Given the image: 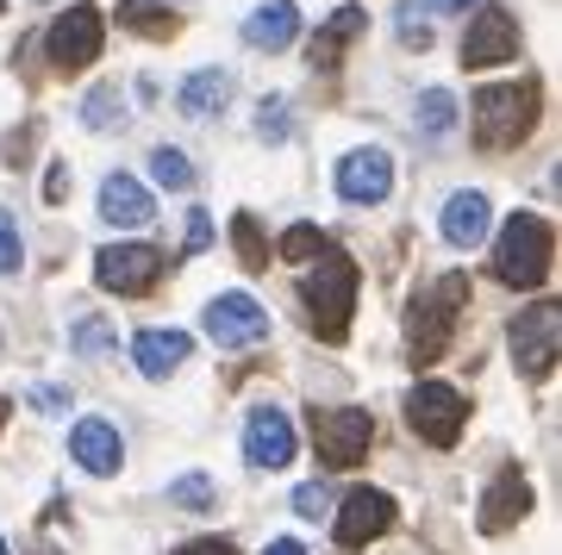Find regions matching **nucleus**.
Instances as JSON below:
<instances>
[{"label":"nucleus","mask_w":562,"mask_h":555,"mask_svg":"<svg viewBox=\"0 0 562 555\" xmlns=\"http://www.w3.org/2000/svg\"><path fill=\"white\" fill-rule=\"evenodd\" d=\"M487 225H494V206H487L482 188H462V194L443 200V213H438V231L450 250H475V243L487 238Z\"/></svg>","instance_id":"17"},{"label":"nucleus","mask_w":562,"mask_h":555,"mask_svg":"<svg viewBox=\"0 0 562 555\" xmlns=\"http://www.w3.org/2000/svg\"><path fill=\"white\" fill-rule=\"evenodd\" d=\"M550 262H557V231L550 218L538 213H513L501 225V243H494V275L506 287H543L550 281Z\"/></svg>","instance_id":"4"},{"label":"nucleus","mask_w":562,"mask_h":555,"mask_svg":"<svg viewBox=\"0 0 562 555\" xmlns=\"http://www.w3.org/2000/svg\"><path fill=\"white\" fill-rule=\"evenodd\" d=\"M232 69H194V76L176 88V113L181 120H220L225 100H232Z\"/></svg>","instance_id":"19"},{"label":"nucleus","mask_w":562,"mask_h":555,"mask_svg":"<svg viewBox=\"0 0 562 555\" xmlns=\"http://www.w3.org/2000/svg\"><path fill=\"white\" fill-rule=\"evenodd\" d=\"M538 125V81H494L475 88V144L482 150H519Z\"/></svg>","instance_id":"3"},{"label":"nucleus","mask_w":562,"mask_h":555,"mask_svg":"<svg viewBox=\"0 0 562 555\" xmlns=\"http://www.w3.org/2000/svg\"><path fill=\"white\" fill-rule=\"evenodd\" d=\"M69 194V175H63V162H50V181H44V200H63Z\"/></svg>","instance_id":"39"},{"label":"nucleus","mask_w":562,"mask_h":555,"mask_svg":"<svg viewBox=\"0 0 562 555\" xmlns=\"http://www.w3.org/2000/svg\"><path fill=\"white\" fill-rule=\"evenodd\" d=\"M162 269H169V257H162L157 243H106L101 257H94V281H101L106 294H125V299L150 294L162 281Z\"/></svg>","instance_id":"8"},{"label":"nucleus","mask_w":562,"mask_h":555,"mask_svg":"<svg viewBox=\"0 0 562 555\" xmlns=\"http://www.w3.org/2000/svg\"><path fill=\"white\" fill-rule=\"evenodd\" d=\"M32 406H38V412H69V394H63V387H32Z\"/></svg>","instance_id":"37"},{"label":"nucleus","mask_w":562,"mask_h":555,"mask_svg":"<svg viewBox=\"0 0 562 555\" xmlns=\"http://www.w3.org/2000/svg\"><path fill=\"white\" fill-rule=\"evenodd\" d=\"M120 25L138 32V38H176L181 32V20L169 7H157V0H120Z\"/></svg>","instance_id":"23"},{"label":"nucleus","mask_w":562,"mask_h":555,"mask_svg":"<svg viewBox=\"0 0 562 555\" xmlns=\"http://www.w3.org/2000/svg\"><path fill=\"white\" fill-rule=\"evenodd\" d=\"M38 555H63V550H38Z\"/></svg>","instance_id":"42"},{"label":"nucleus","mask_w":562,"mask_h":555,"mask_svg":"<svg viewBox=\"0 0 562 555\" xmlns=\"http://www.w3.org/2000/svg\"><path fill=\"white\" fill-rule=\"evenodd\" d=\"M7 412H13V399H0V424H7Z\"/></svg>","instance_id":"41"},{"label":"nucleus","mask_w":562,"mask_h":555,"mask_svg":"<svg viewBox=\"0 0 562 555\" xmlns=\"http://www.w3.org/2000/svg\"><path fill=\"white\" fill-rule=\"evenodd\" d=\"M331 243H325L319 225H294L288 238H281V262H306V257H325Z\"/></svg>","instance_id":"30"},{"label":"nucleus","mask_w":562,"mask_h":555,"mask_svg":"<svg viewBox=\"0 0 562 555\" xmlns=\"http://www.w3.org/2000/svg\"><path fill=\"white\" fill-rule=\"evenodd\" d=\"M206 338L220 343V350H250V343L269 338V313L250 294H220L206 306Z\"/></svg>","instance_id":"12"},{"label":"nucleus","mask_w":562,"mask_h":555,"mask_svg":"<svg viewBox=\"0 0 562 555\" xmlns=\"http://www.w3.org/2000/svg\"><path fill=\"white\" fill-rule=\"evenodd\" d=\"M462 299H469V275H462V269H443V275H431L419 294H413V306H406V362H413V369H431V362L450 350Z\"/></svg>","instance_id":"1"},{"label":"nucleus","mask_w":562,"mask_h":555,"mask_svg":"<svg viewBox=\"0 0 562 555\" xmlns=\"http://www.w3.org/2000/svg\"><path fill=\"white\" fill-rule=\"evenodd\" d=\"M206 243H213V213H201V206H194V213H188V257H194V250H206Z\"/></svg>","instance_id":"35"},{"label":"nucleus","mask_w":562,"mask_h":555,"mask_svg":"<svg viewBox=\"0 0 562 555\" xmlns=\"http://www.w3.org/2000/svg\"><path fill=\"white\" fill-rule=\"evenodd\" d=\"M188 356H194V338H188V331H138V338H132V362H138V375H150V381H169Z\"/></svg>","instance_id":"20"},{"label":"nucleus","mask_w":562,"mask_h":555,"mask_svg":"<svg viewBox=\"0 0 562 555\" xmlns=\"http://www.w3.org/2000/svg\"><path fill=\"white\" fill-rule=\"evenodd\" d=\"M331 512H338L331 518V543H338V550H369V543L394 524V494H382V487H357V494H344Z\"/></svg>","instance_id":"10"},{"label":"nucleus","mask_w":562,"mask_h":555,"mask_svg":"<svg viewBox=\"0 0 562 555\" xmlns=\"http://www.w3.org/2000/svg\"><path fill=\"white\" fill-rule=\"evenodd\" d=\"M69 456H76V468H88L94 480L120 475L125 462V437L113 418H76V431H69Z\"/></svg>","instance_id":"15"},{"label":"nucleus","mask_w":562,"mask_h":555,"mask_svg":"<svg viewBox=\"0 0 562 555\" xmlns=\"http://www.w3.org/2000/svg\"><path fill=\"white\" fill-rule=\"evenodd\" d=\"M169 494H176V506H188V512H206V506H213V480L206 475H181Z\"/></svg>","instance_id":"33"},{"label":"nucleus","mask_w":562,"mask_h":555,"mask_svg":"<svg viewBox=\"0 0 562 555\" xmlns=\"http://www.w3.org/2000/svg\"><path fill=\"white\" fill-rule=\"evenodd\" d=\"M375 443V418L362 406H313V450L325 468H362Z\"/></svg>","instance_id":"7"},{"label":"nucleus","mask_w":562,"mask_h":555,"mask_svg":"<svg viewBox=\"0 0 562 555\" xmlns=\"http://www.w3.org/2000/svg\"><path fill=\"white\" fill-rule=\"evenodd\" d=\"M232 243H238L244 269H262V262H269V243H262V225H257L250 213H238V218H232Z\"/></svg>","instance_id":"28"},{"label":"nucleus","mask_w":562,"mask_h":555,"mask_svg":"<svg viewBox=\"0 0 562 555\" xmlns=\"http://www.w3.org/2000/svg\"><path fill=\"white\" fill-rule=\"evenodd\" d=\"M357 262L344 257V250H325L319 269H306L301 281V306H306V325H313V338L325 343H344L350 338V313H357Z\"/></svg>","instance_id":"2"},{"label":"nucleus","mask_w":562,"mask_h":555,"mask_svg":"<svg viewBox=\"0 0 562 555\" xmlns=\"http://www.w3.org/2000/svg\"><path fill=\"white\" fill-rule=\"evenodd\" d=\"M288 132H294V125H288V100H281V94H262V100H257V138H262V144H288Z\"/></svg>","instance_id":"29"},{"label":"nucleus","mask_w":562,"mask_h":555,"mask_svg":"<svg viewBox=\"0 0 562 555\" xmlns=\"http://www.w3.org/2000/svg\"><path fill=\"white\" fill-rule=\"evenodd\" d=\"M120 88H94V94L81 100V120H88V132H113L120 125Z\"/></svg>","instance_id":"27"},{"label":"nucleus","mask_w":562,"mask_h":555,"mask_svg":"<svg viewBox=\"0 0 562 555\" xmlns=\"http://www.w3.org/2000/svg\"><path fill=\"white\" fill-rule=\"evenodd\" d=\"M387 194H394V157L387 150L362 144V150H350L338 162V200H350V206H382Z\"/></svg>","instance_id":"13"},{"label":"nucleus","mask_w":562,"mask_h":555,"mask_svg":"<svg viewBox=\"0 0 562 555\" xmlns=\"http://www.w3.org/2000/svg\"><path fill=\"white\" fill-rule=\"evenodd\" d=\"M331 506H338V499H331V487H325V480H306L301 494H294V512L313 518V524H325V512H331Z\"/></svg>","instance_id":"32"},{"label":"nucleus","mask_w":562,"mask_h":555,"mask_svg":"<svg viewBox=\"0 0 562 555\" xmlns=\"http://www.w3.org/2000/svg\"><path fill=\"white\" fill-rule=\"evenodd\" d=\"M101 44H106L101 7H69V13H63V20H50V32H44L50 69H88V63L101 57Z\"/></svg>","instance_id":"9"},{"label":"nucleus","mask_w":562,"mask_h":555,"mask_svg":"<svg viewBox=\"0 0 562 555\" xmlns=\"http://www.w3.org/2000/svg\"><path fill=\"white\" fill-rule=\"evenodd\" d=\"M519 20L513 13H501V7H487V13H475L469 20V32H462V63L469 69H494V63H513L519 57Z\"/></svg>","instance_id":"14"},{"label":"nucleus","mask_w":562,"mask_h":555,"mask_svg":"<svg viewBox=\"0 0 562 555\" xmlns=\"http://www.w3.org/2000/svg\"><path fill=\"white\" fill-rule=\"evenodd\" d=\"M482 0H419V13H475Z\"/></svg>","instance_id":"38"},{"label":"nucleus","mask_w":562,"mask_h":555,"mask_svg":"<svg viewBox=\"0 0 562 555\" xmlns=\"http://www.w3.org/2000/svg\"><path fill=\"white\" fill-rule=\"evenodd\" d=\"M176 555H238V543H232V536H194V543H181Z\"/></svg>","instance_id":"36"},{"label":"nucleus","mask_w":562,"mask_h":555,"mask_svg":"<svg viewBox=\"0 0 562 555\" xmlns=\"http://www.w3.org/2000/svg\"><path fill=\"white\" fill-rule=\"evenodd\" d=\"M262 555H306V550H301V543H294V536H281V543H269V550H262Z\"/></svg>","instance_id":"40"},{"label":"nucleus","mask_w":562,"mask_h":555,"mask_svg":"<svg viewBox=\"0 0 562 555\" xmlns=\"http://www.w3.org/2000/svg\"><path fill=\"white\" fill-rule=\"evenodd\" d=\"M301 38V7L294 0H262L257 13L244 20V44L250 50H288Z\"/></svg>","instance_id":"21"},{"label":"nucleus","mask_w":562,"mask_h":555,"mask_svg":"<svg viewBox=\"0 0 562 555\" xmlns=\"http://www.w3.org/2000/svg\"><path fill=\"white\" fill-rule=\"evenodd\" d=\"M506 343H513V362H519L525 381H550L557 362H562V306L557 299L525 306V313L506 325Z\"/></svg>","instance_id":"5"},{"label":"nucleus","mask_w":562,"mask_h":555,"mask_svg":"<svg viewBox=\"0 0 562 555\" xmlns=\"http://www.w3.org/2000/svg\"><path fill=\"white\" fill-rule=\"evenodd\" d=\"M406 424L413 437H425L431 450H457L462 443V424H469V399L443 381H413L406 387Z\"/></svg>","instance_id":"6"},{"label":"nucleus","mask_w":562,"mask_h":555,"mask_svg":"<svg viewBox=\"0 0 562 555\" xmlns=\"http://www.w3.org/2000/svg\"><path fill=\"white\" fill-rule=\"evenodd\" d=\"M350 38H362V7H338V13H331V25L313 38V69H319V76H331Z\"/></svg>","instance_id":"22"},{"label":"nucleus","mask_w":562,"mask_h":555,"mask_svg":"<svg viewBox=\"0 0 562 555\" xmlns=\"http://www.w3.org/2000/svg\"><path fill=\"white\" fill-rule=\"evenodd\" d=\"M150 175H157V188H169V194H188V188H194V162L181 157L176 144H162V150H150Z\"/></svg>","instance_id":"26"},{"label":"nucleus","mask_w":562,"mask_h":555,"mask_svg":"<svg viewBox=\"0 0 562 555\" xmlns=\"http://www.w3.org/2000/svg\"><path fill=\"white\" fill-rule=\"evenodd\" d=\"M394 20H401L394 32H401L406 50H431V20H419V0H406V7L394 13Z\"/></svg>","instance_id":"31"},{"label":"nucleus","mask_w":562,"mask_h":555,"mask_svg":"<svg viewBox=\"0 0 562 555\" xmlns=\"http://www.w3.org/2000/svg\"><path fill=\"white\" fill-rule=\"evenodd\" d=\"M525 512H531V480H525V468H501V475L487 480L482 506H475L482 531H487V536H501V531H513Z\"/></svg>","instance_id":"16"},{"label":"nucleus","mask_w":562,"mask_h":555,"mask_svg":"<svg viewBox=\"0 0 562 555\" xmlns=\"http://www.w3.org/2000/svg\"><path fill=\"white\" fill-rule=\"evenodd\" d=\"M69 350H76V356H113V350H120L113 318H76V325H69Z\"/></svg>","instance_id":"25"},{"label":"nucleus","mask_w":562,"mask_h":555,"mask_svg":"<svg viewBox=\"0 0 562 555\" xmlns=\"http://www.w3.org/2000/svg\"><path fill=\"white\" fill-rule=\"evenodd\" d=\"M0 555H7V543H0Z\"/></svg>","instance_id":"43"},{"label":"nucleus","mask_w":562,"mask_h":555,"mask_svg":"<svg viewBox=\"0 0 562 555\" xmlns=\"http://www.w3.org/2000/svg\"><path fill=\"white\" fill-rule=\"evenodd\" d=\"M450 132H457V94H450V88H425L419 94V138L443 144Z\"/></svg>","instance_id":"24"},{"label":"nucleus","mask_w":562,"mask_h":555,"mask_svg":"<svg viewBox=\"0 0 562 555\" xmlns=\"http://www.w3.org/2000/svg\"><path fill=\"white\" fill-rule=\"evenodd\" d=\"M25 262V238H20V225H13V213H0V275H13Z\"/></svg>","instance_id":"34"},{"label":"nucleus","mask_w":562,"mask_h":555,"mask_svg":"<svg viewBox=\"0 0 562 555\" xmlns=\"http://www.w3.org/2000/svg\"><path fill=\"white\" fill-rule=\"evenodd\" d=\"M150 218H157V206H150V194L132 175L101 181V225H113V231H144Z\"/></svg>","instance_id":"18"},{"label":"nucleus","mask_w":562,"mask_h":555,"mask_svg":"<svg viewBox=\"0 0 562 555\" xmlns=\"http://www.w3.org/2000/svg\"><path fill=\"white\" fill-rule=\"evenodd\" d=\"M294 450H301V431H294V418L281 406H257L244 418V456H250V468H288Z\"/></svg>","instance_id":"11"}]
</instances>
